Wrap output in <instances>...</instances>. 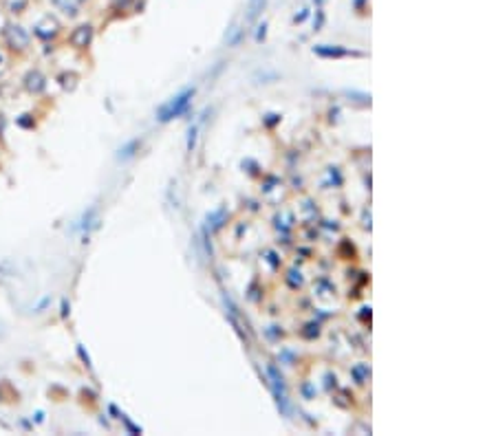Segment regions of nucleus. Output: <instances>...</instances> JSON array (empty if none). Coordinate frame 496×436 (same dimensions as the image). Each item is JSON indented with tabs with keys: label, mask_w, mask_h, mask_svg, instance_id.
Listing matches in <instances>:
<instances>
[{
	"label": "nucleus",
	"mask_w": 496,
	"mask_h": 436,
	"mask_svg": "<svg viewBox=\"0 0 496 436\" xmlns=\"http://www.w3.org/2000/svg\"><path fill=\"white\" fill-rule=\"evenodd\" d=\"M192 95H194V91H192V89H186V91L181 93V95L172 97L168 104H163V106L159 108V119H161V121H168V119H172V117H177V115H181L183 110L188 108L190 97H192Z\"/></svg>",
	"instance_id": "1"
},
{
	"label": "nucleus",
	"mask_w": 496,
	"mask_h": 436,
	"mask_svg": "<svg viewBox=\"0 0 496 436\" xmlns=\"http://www.w3.org/2000/svg\"><path fill=\"white\" fill-rule=\"evenodd\" d=\"M269 377H272V386H274V394H276V401H278V405H280V410L285 412H289V408H287V390H285V383H282V377L278 375V370L274 368V366H269Z\"/></svg>",
	"instance_id": "2"
},
{
	"label": "nucleus",
	"mask_w": 496,
	"mask_h": 436,
	"mask_svg": "<svg viewBox=\"0 0 496 436\" xmlns=\"http://www.w3.org/2000/svg\"><path fill=\"white\" fill-rule=\"evenodd\" d=\"M263 7H265V0H250V5H247V22L256 20Z\"/></svg>",
	"instance_id": "3"
},
{
	"label": "nucleus",
	"mask_w": 496,
	"mask_h": 436,
	"mask_svg": "<svg viewBox=\"0 0 496 436\" xmlns=\"http://www.w3.org/2000/svg\"><path fill=\"white\" fill-rule=\"evenodd\" d=\"M315 53H320V55H324V57H344V55H349V51H344V49H326L324 44H320V46H315Z\"/></svg>",
	"instance_id": "4"
},
{
	"label": "nucleus",
	"mask_w": 496,
	"mask_h": 436,
	"mask_svg": "<svg viewBox=\"0 0 496 436\" xmlns=\"http://www.w3.org/2000/svg\"><path fill=\"white\" fill-rule=\"evenodd\" d=\"M89 40H91V27H79L77 31H75V36H73V42L77 44V46L86 44Z\"/></svg>",
	"instance_id": "5"
}]
</instances>
